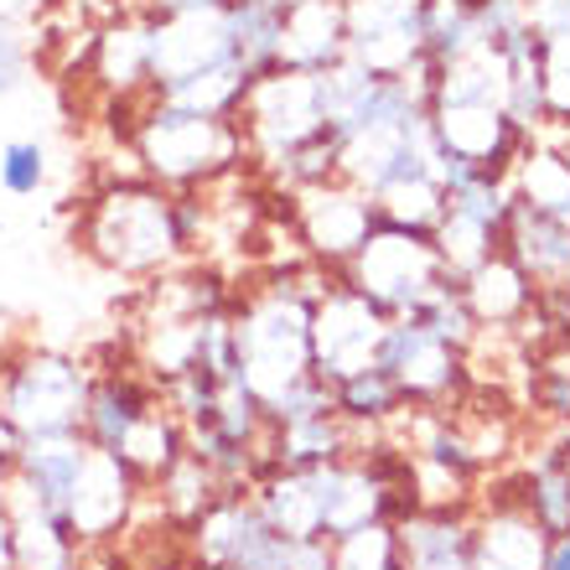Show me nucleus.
<instances>
[{"label": "nucleus", "instance_id": "f257e3e1", "mask_svg": "<svg viewBox=\"0 0 570 570\" xmlns=\"http://www.w3.org/2000/svg\"><path fill=\"white\" fill-rule=\"evenodd\" d=\"M78 244L125 281H156L208 244V193H171L140 171L109 177L78 213Z\"/></svg>", "mask_w": 570, "mask_h": 570}, {"label": "nucleus", "instance_id": "f03ea898", "mask_svg": "<svg viewBox=\"0 0 570 570\" xmlns=\"http://www.w3.org/2000/svg\"><path fill=\"white\" fill-rule=\"evenodd\" d=\"M332 275L312 259L271 265L234 296V353H239V379L259 405L275 394L296 390L301 379L316 374L312 363V306L327 291Z\"/></svg>", "mask_w": 570, "mask_h": 570}, {"label": "nucleus", "instance_id": "7ed1b4c3", "mask_svg": "<svg viewBox=\"0 0 570 570\" xmlns=\"http://www.w3.org/2000/svg\"><path fill=\"white\" fill-rule=\"evenodd\" d=\"M125 150L136 161L140 177L161 181L171 193H208L218 181L239 177L249 166L239 120L224 115H197V109L150 99L136 109V125L125 136Z\"/></svg>", "mask_w": 570, "mask_h": 570}, {"label": "nucleus", "instance_id": "20e7f679", "mask_svg": "<svg viewBox=\"0 0 570 570\" xmlns=\"http://www.w3.org/2000/svg\"><path fill=\"white\" fill-rule=\"evenodd\" d=\"M94 368L62 347H21L0 363V410L21 441L31 435H78L89 405Z\"/></svg>", "mask_w": 570, "mask_h": 570}, {"label": "nucleus", "instance_id": "39448f33", "mask_svg": "<svg viewBox=\"0 0 570 570\" xmlns=\"http://www.w3.org/2000/svg\"><path fill=\"white\" fill-rule=\"evenodd\" d=\"M343 281L394 322V316H410L431 291H441L456 275H446V265H441L425 228H405V224L379 218L368 244L343 265Z\"/></svg>", "mask_w": 570, "mask_h": 570}, {"label": "nucleus", "instance_id": "423d86ee", "mask_svg": "<svg viewBox=\"0 0 570 570\" xmlns=\"http://www.w3.org/2000/svg\"><path fill=\"white\" fill-rule=\"evenodd\" d=\"M239 130L249 146V166L265 171L271 161L291 156L306 140L327 136L322 115V73H296V68H271L249 83L239 109Z\"/></svg>", "mask_w": 570, "mask_h": 570}, {"label": "nucleus", "instance_id": "0eeeda50", "mask_svg": "<svg viewBox=\"0 0 570 570\" xmlns=\"http://www.w3.org/2000/svg\"><path fill=\"white\" fill-rule=\"evenodd\" d=\"M285 224H291V239L301 244V259L322 265L327 275H343V265L358 255L368 234L379 228V203L363 187L343 177H327L316 187H301V193H285Z\"/></svg>", "mask_w": 570, "mask_h": 570}, {"label": "nucleus", "instance_id": "6e6552de", "mask_svg": "<svg viewBox=\"0 0 570 570\" xmlns=\"http://www.w3.org/2000/svg\"><path fill=\"white\" fill-rule=\"evenodd\" d=\"M197 570H285L291 540L259 513L249 488H224L187 529Z\"/></svg>", "mask_w": 570, "mask_h": 570}, {"label": "nucleus", "instance_id": "1a4fd4ad", "mask_svg": "<svg viewBox=\"0 0 570 570\" xmlns=\"http://www.w3.org/2000/svg\"><path fill=\"white\" fill-rule=\"evenodd\" d=\"M379 368H390L410 405L421 410H451L472 390V368H466L462 347L441 343L435 332H425L415 316H394L379 343Z\"/></svg>", "mask_w": 570, "mask_h": 570}, {"label": "nucleus", "instance_id": "9d476101", "mask_svg": "<svg viewBox=\"0 0 570 570\" xmlns=\"http://www.w3.org/2000/svg\"><path fill=\"white\" fill-rule=\"evenodd\" d=\"M384 327H390V316L379 312L374 301H363L343 275H332L327 291H322L316 306H312V363H316V379L337 384V379L368 368V363L379 358Z\"/></svg>", "mask_w": 570, "mask_h": 570}, {"label": "nucleus", "instance_id": "9b49d317", "mask_svg": "<svg viewBox=\"0 0 570 570\" xmlns=\"http://www.w3.org/2000/svg\"><path fill=\"white\" fill-rule=\"evenodd\" d=\"M347 58L368 73L410 78L425 62V0H343Z\"/></svg>", "mask_w": 570, "mask_h": 570}, {"label": "nucleus", "instance_id": "f8f14e48", "mask_svg": "<svg viewBox=\"0 0 570 570\" xmlns=\"http://www.w3.org/2000/svg\"><path fill=\"white\" fill-rule=\"evenodd\" d=\"M234 58L224 6L218 11H150V94H166L187 78L224 68Z\"/></svg>", "mask_w": 570, "mask_h": 570}, {"label": "nucleus", "instance_id": "ddd939ff", "mask_svg": "<svg viewBox=\"0 0 570 570\" xmlns=\"http://www.w3.org/2000/svg\"><path fill=\"white\" fill-rule=\"evenodd\" d=\"M146 482L115 456V451L89 446V462L78 472L73 503H68V529L78 544H109L115 534L136 524L140 503H146Z\"/></svg>", "mask_w": 570, "mask_h": 570}, {"label": "nucleus", "instance_id": "4468645a", "mask_svg": "<svg viewBox=\"0 0 570 570\" xmlns=\"http://www.w3.org/2000/svg\"><path fill=\"white\" fill-rule=\"evenodd\" d=\"M431 130L446 161L493 171V177H509L513 161L534 140L509 120L503 105H431Z\"/></svg>", "mask_w": 570, "mask_h": 570}, {"label": "nucleus", "instance_id": "2eb2a0df", "mask_svg": "<svg viewBox=\"0 0 570 570\" xmlns=\"http://www.w3.org/2000/svg\"><path fill=\"white\" fill-rule=\"evenodd\" d=\"M544 550L550 534L513 498L509 478L498 482V493L472 503V570H540Z\"/></svg>", "mask_w": 570, "mask_h": 570}, {"label": "nucleus", "instance_id": "dca6fc26", "mask_svg": "<svg viewBox=\"0 0 570 570\" xmlns=\"http://www.w3.org/2000/svg\"><path fill=\"white\" fill-rule=\"evenodd\" d=\"M161 410V390H156V379L140 368L136 358L125 363H109V368H94L89 379V405H83V425L78 435L99 451H120L130 441L146 415Z\"/></svg>", "mask_w": 570, "mask_h": 570}, {"label": "nucleus", "instance_id": "f3484780", "mask_svg": "<svg viewBox=\"0 0 570 570\" xmlns=\"http://www.w3.org/2000/svg\"><path fill=\"white\" fill-rule=\"evenodd\" d=\"M89 462V441L83 435H31L16 451L11 466V493H21L27 503H37L42 513L68 524V503H73L78 472Z\"/></svg>", "mask_w": 570, "mask_h": 570}, {"label": "nucleus", "instance_id": "a211bd4d", "mask_svg": "<svg viewBox=\"0 0 570 570\" xmlns=\"http://www.w3.org/2000/svg\"><path fill=\"white\" fill-rule=\"evenodd\" d=\"M456 285H462L466 312H472V322L482 332H519L529 322V312H534V296H540L534 281L503 249L482 259L478 271H466Z\"/></svg>", "mask_w": 570, "mask_h": 570}, {"label": "nucleus", "instance_id": "6ab92c4d", "mask_svg": "<svg viewBox=\"0 0 570 570\" xmlns=\"http://www.w3.org/2000/svg\"><path fill=\"white\" fill-rule=\"evenodd\" d=\"M347 58V6L343 0H296L285 6L281 68L327 73Z\"/></svg>", "mask_w": 570, "mask_h": 570}, {"label": "nucleus", "instance_id": "aec40b11", "mask_svg": "<svg viewBox=\"0 0 570 570\" xmlns=\"http://www.w3.org/2000/svg\"><path fill=\"white\" fill-rule=\"evenodd\" d=\"M509 488H513V498L540 519V529L550 540L570 534V446H566V435L556 431L534 456H524V462L513 466Z\"/></svg>", "mask_w": 570, "mask_h": 570}, {"label": "nucleus", "instance_id": "412c9836", "mask_svg": "<svg viewBox=\"0 0 570 570\" xmlns=\"http://www.w3.org/2000/svg\"><path fill=\"white\" fill-rule=\"evenodd\" d=\"M503 255L534 281V291L570 285V224L519 203L509 218V234H503Z\"/></svg>", "mask_w": 570, "mask_h": 570}, {"label": "nucleus", "instance_id": "4be33fe9", "mask_svg": "<svg viewBox=\"0 0 570 570\" xmlns=\"http://www.w3.org/2000/svg\"><path fill=\"white\" fill-rule=\"evenodd\" d=\"M259 513L281 529L285 540H327L322 534V472H291V466H265L249 482Z\"/></svg>", "mask_w": 570, "mask_h": 570}, {"label": "nucleus", "instance_id": "5701e85b", "mask_svg": "<svg viewBox=\"0 0 570 570\" xmlns=\"http://www.w3.org/2000/svg\"><path fill=\"white\" fill-rule=\"evenodd\" d=\"M513 197L534 213H550L560 224H570V150L550 136H534L524 156L509 171Z\"/></svg>", "mask_w": 570, "mask_h": 570}, {"label": "nucleus", "instance_id": "b1692460", "mask_svg": "<svg viewBox=\"0 0 570 570\" xmlns=\"http://www.w3.org/2000/svg\"><path fill=\"white\" fill-rule=\"evenodd\" d=\"M332 405H337V415H343L353 431L384 435L410 410V400L400 394V384L390 379V368L368 363V368H358V374H347V379L332 384Z\"/></svg>", "mask_w": 570, "mask_h": 570}, {"label": "nucleus", "instance_id": "393cba45", "mask_svg": "<svg viewBox=\"0 0 570 570\" xmlns=\"http://www.w3.org/2000/svg\"><path fill=\"white\" fill-rule=\"evenodd\" d=\"M228 37H234V58L255 78L281 68V42H285V6L281 0H228L224 6Z\"/></svg>", "mask_w": 570, "mask_h": 570}, {"label": "nucleus", "instance_id": "a878e982", "mask_svg": "<svg viewBox=\"0 0 570 570\" xmlns=\"http://www.w3.org/2000/svg\"><path fill=\"white\" fill-rule=\"evenodd\" d=\"M115 456H120V462L130 466L146 488H156V482H161L166 472L187 456V431H181V421L161 405L156 415H146V421L130 431V441H125Z\"/></svg>", "mask_w": 570, "mask_h": 570}, {"label": "nucleus", "instance_id": "bb28decb", "mask_svg": "<svg viewBox=\"0 0 570 570\" xmlns=\"http://www.w3.org/2000/svg\"><path fill=\"white\" fill-rule=\"evenodd\" d=\"M431 244H435V255H441V265H446V275L462 281L466 271H478L482 259L503 249V228L482 224V218H472L462 208H441V218L431 228Z\"/></svg>", "mask_w": 570, "mask_h": 570}, {"label": "nucleus", "instance_id": "cd10ccee", "mask_svg": "<svg viewBox=\"0 0 570 570\" xmlns=\"http://www.w3.org/2000/svg\"><path fill=\"white\" fill-rule=\"evenodd\" d=\"M478 0H425V62L421 68H446V62L478 52Z\"/></svg>", "mask_w": 570, "mask_h": 570}, {"label": "nucleus", "instance_id": "c85d7f7f", "mask_svg": "<svg viewBox=\"0 0 570 570\" xmlns=\"http://www.w3.org/2000/svg\"><path fill=\"white\" fill-rule=\"evenodd\" d=\"M150 493L161 498V513H166V519H171V524H177L181 534H187V529L197 524V513H203V509L213 503V498L224 493V482L213 478L208 466H203V462L193 456V451H187V456H181V462L171 466V472H166V478L156 482Z\"/></svg>", "mask_w": 570, "mask_h": 570}, {"label": "nucleus", "instance_id": "c756f323", "mask_svg": "<svg viewBox=\"0 0 570 570\" xmlns=\"http://www.w3.org/2000/svg\"><path fill=\"white\" fill-rule=\"evenodd\" d=\"M332 570H410L394 524H368L358 534L332 540Z\"/></svg>", "mask_w": 570, "mask_h": 570}, {"label": "nucleus", "instance_id": "7c9ffc66", "mask_svg": "<svg viewBox=\"0 0 570 570\" xmlns=\"http://www.w3.org/2000/svg\"><path fill=\"white\" fill-rule=\"evenodd\" d=\"M415 322H421L425 332H435V337H441V343H451V347H472L478 343V322H472V312H466V301H462V285L456 281H446L441 285V291H431V296L421 301V306H415Z\"/></svg>", "mask_w": 570, "mask_h": 570}, {"label": "nucleus", "instance_id": "2f4dec72", "mask_svg": "<svg viewBox=\"0 0 570 570\" xmlns=\"http://www.w3.org/2000/svg\"><path fill=\"white\" fill-rule=\"evenodd\" d=\"M47 146L42 140H6L0 146V187L11 197H37L47 187Z\"/></svg>", "mask_w": 570, "mask_h": 570}, {"label": "nucleus", "instance_id": "473e14b6", "mask_svg": "<svg viewBox=\"0 0 570 570\" xmlns=\"http://www.w3.org/2000/svg\"><path fill=\"white\" fill-rule=\"evenodd\" d=\"M31 78V52H27V42L16 37V31H6L0 27V99L6 94H16L21 83Z\"/></svg>", "mask_w": 570, "mask_h": 570}, {"label": "nucleus", "instance_id": "72a5a7b5", "mask_svg": "<svg viewBox=\"0 0 570 570\" xmlns=\"http://www.w3.org/2000/svg\"><path fill=\"white\" fill-rule=\"evenodd\" d=\"M524 11H529V27L540 31L544 42L570 37V0H524Z\"/></svg>", "mask_w": 570, "mask_h": 570}, {"label": "nucleus", "instance_id": "f704fd0d", "mask_svg": "<svg viewBox=\"0 0 570 570\" xmlns=\"http://www.w3.org/2000/svg\"><path fill=\"white\" fill-rule=\"evenodd\" d=\"M285 570H332V540H291Z\"/></svg>", "mask_w": 570, "mask_h": 570}, {"label": "nucleus", "instance_id": "c9c22d12", "mask_svg": "<svg viewBox=\"0 0 570 570\" xmlns=\"http://www.w3.org/2000/svg\"><path fill=\"white\" fill-rule=\"evenodd\" d=\"M16 451H21V435H16V425L6 421V410H0V478H11Z\"/></svg>", "mask_w": 570, "mask_h": 570}, {"label": "nucleus", "instance_id": "e433bc0d", "mask_svg": "<svg viewBox=\"0 0 570 570\" xmlns=\"http://www.w3.org/2000/svg\"><path fill=\"white\" fill-rule=\"evenodd\" d=\"M218 6H228V0H140V11H218Z\"/></svg>", "mask_w": 570, "mask_h": 570}, {"label": "nucleus", "instance_id": "4c0bfd02", "mask_svg": "<svg viewBox=\"0 0 570 570\" xmlns=\"http://www.w3.org/2000/svg\"><path fill=\"white\" fill-rule=\"evenodd\" d=\"M540 570H570V534H556V540H550Z\"/></svg>", "mask_w": 570, "mask_h": 570}, {"label": "nucleus", "instance_id": "58836bf2", "mask_svg": "<svg viewBox=\"0 0 570 570\" xmlns=\"http://www.w3.org/2000/svg\"><path fill=\"white\" fill-rule=\"evenodd\" d=\"M421 570H472V566H421Z\"/></svg>", "mask_w": 570, "mask_h": 570}, {"label": "nucleus", "instance_id": "ea45409f", "mask_svg": "<svg viewBox=\"0 0 570 570\" xmlns=\"http://www.w3.org/2000/svg\"><path fill=\"white\" fill-rule=\"evenodd\" d=\"M281 6H296V0H281Z\"/></svg>", "mask_w": 570, "mask_h": 570}]
</instances>
